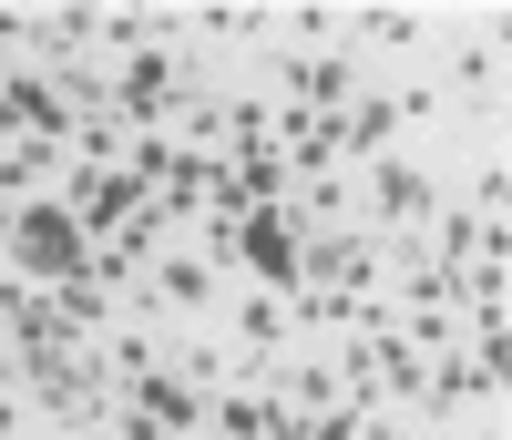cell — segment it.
I'll return each mask as SVG.
<instances>
[{"instance_id": "6da1fadb", "label": "cell", "mask_w": 512, "mask_h": 440, "mask_svg": "<svg viewBox=\"0 0 512 440\" xmlns=\"http://www.w3.org/2000/svg\"><path fill=\"white\" fill-rule=\"evenodd\" d=\"M205 93V62L185 52V41H144V52H123L113 62V123H123V144H144V134H164V113H185Z\"/></svg>"}, {"instance_id": "ac0fdd59", "label": "cell", "mask_w": 512, "mask_h": 440, "mask_svg": "<svg viewBox=\"0 0 512 440\" xmlns=\"http://www.w3.org/2000/svg\"><path fill=\"white\" fill-rule=\"evenodd\" d=\"M379 440H410V430H379Z\"/></svg>"}, {"instance_id": "277c9868", "label": "cell", "mask_w": 512, "mask_h": 440, "mask_svg": "<svg viewBox=\"0 0 512 440\" xmlns=\"http://www.w3.org/2000/svg\"><path fill=\"white\" fill-rule=\"evenodd\" d=\"M277 103H297V113H349L359 103V52L349 41H328V52H277Z\"/></svg>"}, {"instance_id": "e0dca14e", "label": "cell", "mask_w": 512, "mask_h": 440, "mask_svg": "<svg viewBox=\"0 0 512 440\" xmlns=\"http://www.w3.org/2000/svg\"><path fill=\"white\" fill-rule=\"evenodd\" d=\"M21 52V11H0V62H11Z\"/></svg>"}, {"instance_id": "2e32d148", "label": "cell", "mask_w": 512, "mask_h": 440, "mask_svg": "<svg viewBox=\"0 0 512 440\" xmlns=\"http://www.w3.org/2000/svg\"><path fill=\"white\" fill-rule=\"evenodd\" d=\"M0 440H21V389H0Z\"/></svg>"}, {"instance_id": "7a4b0ae2", "label": "cell", "mask_w": 512, "mask_h": 440, "mask_svg": "<svg viewBox=\"0 0 512 440\" xmlns=\"http://www.w3.org/2000/svg\"><path fill=\"white\" fill-rule=\"evenodd\" d=\"M0 267L31 277V287H62V277L93 267V236L72 226L62 195H21V205H11V246H0Z\"/></svg>"}, {"instance_id": "52a82bcc", "label": "cell", "mask_w": 512, "mask_h": 440, "mask_svg": "<svg viewBox=\"0 0 512 440\" xmlns=\"http://www.w3.org/2000/svg\"><path fill=\"white\" fill-rule=\"evenodd\" d=\"M216 277L226 267H205V256H164V267H144L134 307L144 318H164V307H175V318H205V307H216Z\"/></svg>"}, {"instance_id": "8992f818", "label": "cell", "mask_w": 512, "mask_h": 440, "mask_svg": "<svg viewBox=\"0 0 512 440\" xmlns=\"http://www.w3.org/2000/svg\"><path fill=\"white\" fill-rule=\"evenodd\" d=\"M297 277H308V287H349V297H379V236H369V226H328V236H308Z\"/></svg>"}, {"instance_id": "30bf717a", "label": "cell", "mask_w": 512, "mask_h": 440, "mask_svg": "<svg viewBox=\"0 0 512 440\" xmlns=\"http://www.w3.org/2000/svg\"><path fill=\"white\" fill-rule=\"evenodd\" d=\"M41 297H52V318H62L72 338H103V328H113V287H103L93 267H82V277H62V287H41Z\"/></svg>"}, {"instance_id": "8fae6325", "label": "cell", "mask_w": 512, "mask_h": 440, "mask_svg": "<svg viewBox=\"0 0 512 440\" xmlns=\"http://www.w3.org/2000/svg\"><path fill=\"white\" fill-rule=\"evenodd\" d=\"M287 297H267V287H246L236 297V338H246V359H277V348H287Z\"/></svg>"}, {"instance_id": "4fadbf2b", "label": "cell", "mask_w": 512, "mask_h": 440, "mask_svg": "<svg viewBox=\"0 0 512 440\" xmlns=\"http://www.w3.org/2000/svg\"><path fill=\"white\" fill-rule=\"evenodd\" d=\"M379 410L369 400H328V410H297V440H369Z\"/></svg>"}, {"instance_id": "ba28073f", "label": "cell", "mask_w": 512, "mask_h": 440, "mask_svg": "<svg viewBox=\"0 0 512 440\" xmlns=\"http://www.w3.org/2000/svg\"><path fill=\"white\" fill-rule=\"evenodd\" d=\"M492 93H502V21L461 41V52H451V82H441V103H451V123L472 113V103H492Z\"/></svg>"}, {"instance_id": "3957f363", "label": "cell", "mask_w": 512, "mask_h": 440, "mask_svg": "<svg viewBox=\"0 0 512 440\" xmlns=\"http://www.w3.org/2000/svg\"><path fill=\"white\" fill-rule=\"evenodd\" d=\"M359 215H369V236H390V246H420V236H431V215H441V185H431V164H410V154H379V164H369V195H359Z\"/></svg>"}, {"instance_id": "5bb4252c", "label": "cell", "mask_w": 512, "mask_h": 440, "mask_svg": "<svg viewBox=\"0 0 512 440\" xmlns=\"http://www.w3.org/2000/svg\"><path fill=\"white\" fill-rule=\"evenodd\" d=\"M185 31H205V41H256V31H277L267 11H236V0H216V11H195Z\"/></svg>"}, {"instance_id": "d6986e66", "label": "cell", "mask_w": 512, "mask_h": 440, "mask_svg": "<svg viewBox=\"0 0 512 440\" xmlns=\"http://www.w3.org/2000/svg\"><path fill=\"white\" fill-rule=\"evenodd\" d=\"M492 440H502V430H492Z\"/></svg>"}, {"instance_id": "9c48e42d", "label": "cell", "mask_w": 512, "mask_h": 440, "mask_svg": "<svg viewBox=\"0 0 512 440\" xmlns=\"http://www.w3.org/2000/svg\"><path fill=\"white\" fill-rule=\"evenodd\" d=\"M154 246H164V215L144 205L134 226H123V236H103V246H93V277H103V287H144V267H154Z\"/></svg>"}, {"instance_id": "5b68a950", "label": "cell", "mask_w": 512, "mask_h": 440, "mask_svg": "<svg viewBox=\"0 0 512 440\" xmlns=\"http://www.w3.org/2000/svg\"><path fill=\"white\" fill-rule=\"evenodd\" d=\"M297 256H308V226H297V205H256L236 226V267H256V287L267 297H297L308 277H297Z\"/></svg>"}, {"instance_id": "9a60e30c", "label": "cell", "mask_w": 512, "mask_h": 440, "mask_svg": "<svg viewBox=\"0 0 512 440\" xmlns=\"http://www.w3.org/2000/svg\"><path fill=\"white\" fill-rule=\"evenodd\" d=\"M359 31L379 41V52H410V41H420V31H431V21H420V11H369Z\"/></svg>"}, {"instance_id": "7c38bea8", "label": "cell", "mask_w": 512, "mask_h": 440, "mask_svg": "<svg viewBox=\"0 0 512 440\" xmlns=\"http://www.w3.org/2000/svg\"><path fill=\"white\" fill-rule=\"evenodd\" d=\"M164 369H175L185 389H205V400H216V389H226V369H236V359H226L216 338H175V348H164Z\"/></svg>"}]
</instances>
